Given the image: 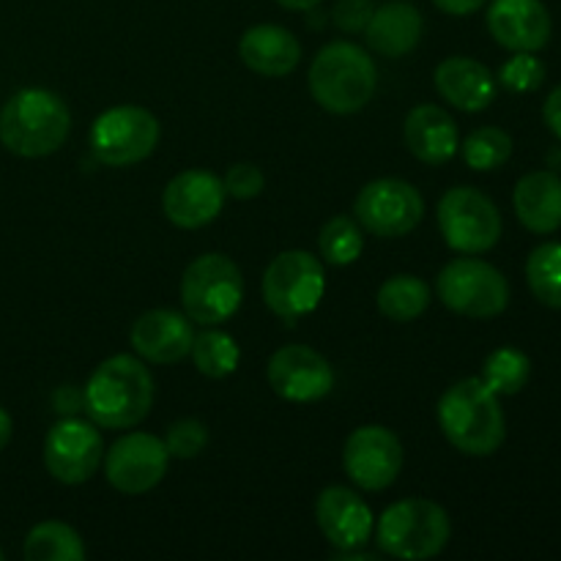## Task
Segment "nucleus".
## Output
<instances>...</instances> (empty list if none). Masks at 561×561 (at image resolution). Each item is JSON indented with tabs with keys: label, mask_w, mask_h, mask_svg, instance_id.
Wrapping results in <instances>:
<instances>
[{
	"label": "nucleus",
	"mask_w": 561,
	"mask_h": 561,
	"mask_svg": "<svg viewBox=\"0 0 561 561\" xmlns=\"http://www.w3.org/2000/svg\"><path fill=\"white\" fill-rule=\"evenodd\" d=\"M438 425L458 453L471 458H488L507 436L499 394L485 387L482 378H463L453 383L438 400Z\"/></svg>",
	"instance_id": "f03ea898"
},
{
	"label": "nucleus",
	"mask_w": 561,
	"mask_h": 561,
	"mask_svg": "<svg viewBox=\"0 0 561 561\" xmlns=\"http://www.w3.org/2000/svg\"><path fill=\"white\" fill-rule=\"evenodd\" d=\"M345 474L362 491H387L403 469V444L389 427H356L343 447Z\"/></svg>",
	"instance_id": "4468645a"
},
{
	"label": "nucleus",
	"mask_w": 561,
	"mask_h": 561,
	"mask_svg": "<svg viewBox=\"0 0 561 561\" xmlns=\"http://www.w3.org/2000/svg\"><path fill=\"white\" fill-rule=\"evenodd\" d=\"M531 359L518 348H496L482 365V381L491 392L518 394L529 383Z\"/></svg>",
	"instance_id": "c85d7f7f"
},
{
	"label": "nucleus",
	"mask_w": 561,
	"mask_h": 561,
	"mask_svg": "<svg viewBox=\"0 0 561 561\" xmlns=\"http://www.w3.org/2000/svg\"><path fill=\"white\" fill-rule=\"evenodd\" d=\"M444 14H453V16H469L474 11H480L488 0H433Z\"/></svg>",
	"instance_id": "e433bc0d"
},
{
	"label": "nucleus",
	"mask_w": 561,
	"mask_h": 561,
	"mask_svg": "<svg viewBox=\"0 0 561 561\" xmlns=\"http://www.w3.org/2000/svg\"><path fill=\"white\" fill-rule=\"evenodd\" d=\"M513 157V137L499 126H482L471 131L463 142V159L471 170H499L507 159Z\"/></svg>",
	"instance_id": "7c9ffc66"
},
{
	"label": "nucleus",
	"mask_w": 561,
	"mask_h": 561,
	"mask_svg": "<svg viewBox=\"0 0 561 561\" xmlns=\"http://www.w3.org/2000/svg\"><path fill=\"white\" fill-rule=\"evenodd\" d=\"M192 362L197 370L206 378H228L236 373L241 359V351L230 334L219 332V329H208V332L195 334L192 340Z\"/></svg>",
	"instance_id": "cd10ccee"
},
{
	"label": "nucleus",
	"mask_w": 561,
	"mask_h": 561,
	"mask_svg": "<svg viewBox=\"0 0 561 561\" xmlns=\"http://www.w3.org/2000/svg\"><path fill=\"white\" fill-rule=\"evenodd\" d=\"M405 146L420 162L447 164L458 153L460 137L453 115L436 104H420L405 115Z\"/></svg>",
	"instance_id": "412c9836"
},
{
	"label": "nucleus",
	"mask_w": 561,
	"mask_h": 561,
	"mask_svg": "<svg viewBox=\"0 0 561 561\" xmlns=\"http://www.w3.org/2000/svg\"><path fill=\"white\" fill-rule=\"evenodd\" d=\"M277 3L285 5V9H290V11H312L318 3H321V0H277Z\"/></svg>",
	"instance_id": "ea45409f"
},
{
	"label": "nucleus",
	"mask_w": 561,
	"mask_h": 561,
	"mask_svg": "<svg viewBox=\"0 0 561 561\" xmlns=\"http://www.w3.org/2000/svg\"><path fill=\"white\" fill-rule=\"evenodd\" d=\"M153 403V378L140 359L115 354L88 378L82 409L93 425L107 431H129L140 425Z\"/></svg>",
	"instance_id": "f257e3e1"
},
{
	"label": "nucleus",
	"mask_w": 561,
	"mask_h": 561,
	"mask_svg": "<svg viewBox=\"0 0 561 561\" xmlns=\"http://www.w3.org/2000/svg\"><path fill=\"white\" fill-rule=\"evenodd\" d=\"M170 455L162 438L151 433H126L104 455L107 482L124 496L153 491L168 474Z\"/></svg>",
	"instance_id": "f8f14e48"
},
{
	"label": "nucleus",
	"mask_w": 561,
	"mask_h": 561,
	"mask_svg": "<svg viewBox=\"0 0 561 561\" xmlns=\"http://www.w3.org/2000/svg\"><path fill=\"white\" fill-rule=\"evenodd\" d=\"M436 294L447 310L474 321L502 316L510 305V285L504 274L480 257L449 261L438 274Z\"/></svg>",
	"instance_id": "0eeeda50"
},
{
	"label": "nucleus",
	"mask_w": 561,
	"mask_h": 561,
	"mask_svg": "<svg viewBox=\"0 0 561 561\" xmlns=\"http://www.w3.org/2000/svg\"><path fill=\"white\" fill-rule=\"evenodd\" d=\"M11 431H14V422L5 414V409H0V453H3L5 444L11 442Z\"/></svg>",
	"instance_id": "58836bf2"
},
{
	"label": "nucleus",
	"mask_w": 561,
	"mask_h": 561,
	"mask_svg": "<svg viewBox=\"0 0 561 561\" xmlns=\"http://www.w3.org/2000/svg\"><path fill=\"white\" fill-rule=\"evenodd\" d=\"M69 131V107L47 88H25L0 110V142L16 157H49L64 146Z\"/></svg>",
	"instance_id": "7ed1b4c3"
},
{
	"label": "nucleus",
	"mask_w": 561,
	"mask_h": 561,
	"mask_svg": "<svg viewBox=\"0 0 561 561\" xmlns=\"http://www.w3.org/2000/svg\"><path fill=\"white\" fill-rule=\"evenodd\" d=\"M71 394H75V389H71V387H64V389H60V392H55V405H58V409H55V411H77V409H82L80 403H71Z\"/></svg>",
	"instance_id": "4c0bfd02"
},
{
	"label": "nucleus",
	"mask_w": 561,
	"mask_h": 561,
	"mask_svg": "<svg viewBox=\"0 0 561 561\" xmlns=\"http://www.w3.org/2000/svg\"><path fill=\"white\" fill-rule=\"evenodd\" d=\"M422 31H425V22H422L420 9L405 3V0H394V3L373 11L370 22L365 27L367 44L383 58L409 55L420 44Z\"/></svg>",
	"instance_id": "b1692460"
},
{
	"label": "nucleus",
	"mask_w": 561,
	"mask_h": 561,
	"mask_svg": "<svg viewBox=\"0 0 561 561\" xmlns=\"http://www.w3.org/2000/svg\"><path fill=\"white\" fill-rule=\"evenodd\" d=\"M433 82H436V91L463 113H480V110L491 107L493 96H496L493 71L480 60L466 58V55L442 60Z\"/></svg>",
	"instance_id": "aec40b11"
},
{
	"label": "nucleus",
	"mask_w": 561,
	"mask_h": 561,
	"mask_svg": "<svg viewBox=\"0 0 561 561\" xmlns=\"http://www.w3.org/2000/svg\"><path fill=\"white\" fill-rule=\"evenodd\" d=\"M222 186L228 197H236V201H252V197L261 195L266 181H263V173L255 164L241 162L228 170V175L222 179Z\"/></svg>",
	"instance_id": "72a5a7b5"
},
{
	"label": "nucleus",
	"mask_w": 561,
	"mask_h": 561,
	"mask_svg": "<svg viewBox=\"0 0 561 561\" xmlns=\"http://www.w3.org/2000/svg\"><path fill=\"white\" fill-rule=\"evenodd\" d=\"M131 348L151 365H179L192 351L190 318L175 310H148L135 321L129 332Z\"/></svg>",
	"instance_id": "a211bd4d"
},
{
	"label": "nucleus",
	"mask_w": 561,
	"mask_h": 561,
	"mask_svg": "<svg viewBox=\"0 0 561 561\" xmlns=\"http://www.w3.org/2000/svg\"><path fill=\"white\" fill-rule=\"evenodd\" d=\"M551 14L542 0H493L488 31L510 53H537L551 42Z\"/></svg>",
	"instance_id": "f3484780"
},
{
	"label": "nucleus",
	"mask_w": 561,
	"mask_h": 561,
	"mask_svg": "<svg viewBox=\"0 0 561 561\" xmlns=\"http://www.w3.org/2000/svg\"><path fill=\"white\" fill-rule=\"evenodd\" d=\"M0 561H3V551H0Z\"/></svg>",
	"instance_id": "a19ab883"
},
{
	"label": "nucleus",
	"mask_w": 561,
	"mask_h": 561,
	"mask_svg": "<svg viewBox=\"0 0 561 561\" xmlns=\"http://www.w3.org/2000/svg\"><path fill=\"white\" fill-rule=\"evenodd\" d=\"M225 197L222 179L208 170H184L164 186L162 211L175 228L197 230L219 217Z\"/></svg>",
	"instance_id": "dca6fc26"
},
{
	"label": "nucleus",
	"mask_w": 561,
	"mask_h": 561,
	"mask_svg": "<svg viewBox=\"0 0 561 561\" xmlns=\"http://www.w3.org/2000/svg\"><path fill=\"white\" fill-rule=\"evenodd\" d=\"M318 529L337 551L345 548H362L370 540L373 513L359 493L343 485H332L318 493L316 502Z\"/></svg>",
	"instance_id": "6ab92c4d"
},
{
	"label": "nucleus",
	"mask_w": 561,
	"mask_h": 561,
	"mask_svg": "<svg viewBox=\"0 0 561 561\" xmlns=\"http://www.w3.org/2000/svg\"><path fill=\"white\" fill-rule=\"evenodd\" d=\"M159 121L137 104L110 107L93 121L91 151L107 168H131L153 153L159 146Z\"/></svg>",
	"instance_id": "6e6552de"
},
{
	"label": "nucleus",
	"mask_w": 561,
	"mask_h": 561,
	"mask_svg": "<svg viewBox=\"0 0 561 561\" xmlns=\"http://www.w3.org/2000/svg\"><path fill=\"white\" fill-rule=\"evenodd\" d=\"M515 217L526 230L548 236L561 228V179L553 170H535L515 184Z\"/></svg>",
	"instance_id": "4be33fe9"
},
{
	"label": "nucleus",
	"mask_w": 561,
	"mask_h": 561,
	"mask_svg": "<svg viewBox=\"0 0 561 561\" xmlns=\"http://www.w3.org/2000/svg\"><path fill=\"white\" fill-rule=\"evenodd\" d=\"M239 55L255 75L285 77L299 66L301 44L288 27L279 25H252L241 36Z\"/></svg>",
	"instance_id": "5701e85b"
},
{
	"label": "nucleus",
	"mask_w": 561,
	"mask_h": 561,
	"mask_svg": "<svg viewBox=\"0 0 561 561\" xmlns=\"http://www.w3.org/2000/svg\"><path fill=\"white\" fill-rule=\"evenodd\" d=\"M27 561H82L85 559V542L60 520H44L33 526L25 537Z\"/></svg>",
	"instance_id": "393cba45"
},
{
	"label": "nucleus",
	"mask_w": 561,
	"mask_h": 561,
	"mask_svg": "<svg viewBox=\"0 0 561 561\" xmlns=\"http://www.w3.org/2000/svg\"><path fill=\"white\" fill-rule=\"evenodd\" d=\"M373 3L370 0H337L332 16L334 25L345 33H362L367 27L373 16Z\"/></svg>",
	"instance_id": "f704fd0d"
},
{
	"label": "nucleus",
	"mask_w": 561,
	"mask_h": 561,
	"mask_svg": "<svg viewBox=\"0 0 561 561\" xmlns=\"http://www.w3.org/2000/svg\"><path fill=\"white\" fill-rule=\"evenodd\" d=\"M499 82L513 93H531L546 82V64L535 53H515L499 71Z\"/></svg>",
	"instance_id": "2f4dec72"
},
{
	"label": "nucleus",
	"mask_w": 561,
	"mask_h": 561,
	"mask_svg": "<svg viewBox=\"0 0 561 561\" xmlns=\"http://www.w3.org/2000/svg\"><path fill=\"white\" fill-rule=\"evenodd\" d=\"M104 442L96 425L82 420H60L44 438V466L64 485H82L99 471Z\"/></svg>",
	"instance_id": "ddd939ff"
},
{
	"label": "nucleus",
	"mask_w": 561,
	"mask_h": 561,
	"mask_svg": "<svg viewBox=\"0 0 561 561\" xmlns=\"http://www.w3.org/2000/svg\"><path fill=\"white\" fill-rule=\"evenodd\" d=\"M268 383L288 403H316L334 389V373L310 345H285L268 359Z\"/></svg>",
	"instance_id": "2eb2a0df"
},
{
	"label": "nucleus",
	"mask_w": 561,
	"mask_h": 561,
	"mask_svg": "<svg viewBox=\"0 0 561 561\" xmlns=\"http://www.w3.org/2000/svg\"><path fill=\"white\" fill-rule=\"evenodd\" d=\"M244 299V277L222 252H206L186 266L181 279V305L190 321L217 327L236 316Z\"/></svg>",
	"instance_id": "423d86ee"
},
{
	"label": "nucleus",
	"mask_w": 561,
	"mask_h": 561,
	"mask_svg": "<svg viewBox=\"0 0 561 561\" xmlns=\"http://www.w3.org/2000/svg\"><path fill=\"white\" fill-rule=\"evenodd\" d=\"M162 442L168 447L170 458L192 460L206 449L208 427L201 420H179L168 427Z\"/></svg>",
	"instance_id": "473e14b6"
},
{
	"label": "nucleus",
	"mask_w": 561,
	"mask_h": 561,
	"mask_svg": "<svg viewBox=\"0 0 561 561\" xmlns=\"http://www.w3.org/2000/svg\"><path fill=\"white\" fill-rule=\"evenodd\" d=\"M542 118H546V126L553 131V135L561 140V85L553 88L546 99V107H542Z\"/></svg>",
	"instance_id": "c9c22d12"
},
{
	"label": "nucleus",
	"mask_w": 561,
	"mask_h": 561,
	"mask_svg": "<svg viewBox=\"0 0 561 561\" xmlns=\"http://www.w3.org/2000/svg\"><path fill=\"white\" fill-rule=\"evenodd\" d=\"M327 290L323 263L301 250L279 252L263 274V299L283 321H296L316 310Z\"/></svg>",
	"instance_id": "1a4fd4ad"
},
{
	"label": "nucleus",
	"mask_w": 561,
	"mask_h": 561,
	"mask_svg": "<svg viewBox=\"0 0 561 561\" xmlns=\"http://www.w3.org/2000/svg\"><path fill=\"white\" fill-rule=\"evenodd\" d=\"M438 228L449 250L480 255L502 239V214L496 203L474 186H455L438 203Z\"/></svg>",
	"instance_id": "9d476101"
},
{
	"label": "nucleus",
	"mask_w": 561,
	"mask_h": 561,
	"mask_svg": "<svg viewBox=\"0 0 561 561\" xmlns=\"http://www.w3.org/2000/svg\"><path fill=\"white\" fill-rule=\"evenodd\" d=\"M356 219L362 228L381 239H400L409 236L425 217V201L420 190L409 181L378 179L362 186L354 203Z\"/></svg>",
	"instance_id": "9b49d317"
},
{
	"label": "nucleus",
	"mask_w": 561,
	"mask_h": 561,
	"mask_svg": "<svg viewBox=\"0 0 561 561\" xmlns=\"http://www.w3.org/2000/svg\"><path fill=\"white\" fill-rule=\"evenodd\" d=\"M453 526L447 510L431 499H403L383 510L378 518L376 542L387 557L422 561L447 548Z\"/></svg>",
	"instance_id": "39448f33"
},
{
	"label": "nucleus",
	"mask_w": 561,
	"mask_h": 561,
	"mask_svg": "<svg viewBox=\"0 0 561 561\" xmlns=\"http://www.w3.org/2000/svg\"><path fill=\"white\" fill-rule=\"evenodd\" d=\"M310 93L323 110L351 115L367 107L378 85V69L370 55L351 42H332L310 66Z\"/></svg>",
	"instance_id": "20e7f679"
},
{
	"label": "nucleus",
	"mask_w": 561,
	"mask_h": 561,
	"mask_svg": "<svg viewBox=\"0 0 561 561\" xmlns=\"http://www.w3.org/2000/svg\"><path fill=\"white\" fill-rule=\"evenodd\" d=\"M526 283L540 305L561 310V241H548L531 250L526 261Z\"/></svg>",
	"instance_id": "bb28decb"
},
{
	"label": "nucleus",
	"mask_w": 561,
	"mask_h": 561,
	"mask_svg": "<svg viewBox=\"0 0 561 561\" xmlns=\"http://www.w3.org/2000/svg\"><path fill=\"white\" fill-rule=\"evenodd\" d=\"M362 247L365 236L351 217H332L318 236V250L332 266H351L362 255Z\"/></svg>",
	"instance_id": "c756f323"
},
{
	"label": "nucleus",
	"mask_w": 561,
	"mask_h": 561,
	"mask_svg": "<svg viewBox=\"0 0 561 561\" xmlns=\"http://www.w3.org/2000/svg\"><path fill=\"white\" fill-rule=\"evenodd\" d=\"M427 305H431V285L414 274H398L378 290V310L389 321H416L427 310Z\"/></svg>",
	"instance_id": "a878e982"
}]
</instances>
